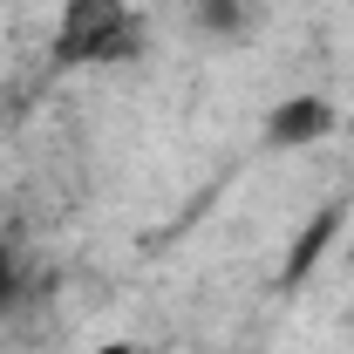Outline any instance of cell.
Here are the masks:
<instances>
[{
	"label": "cell",
	"mask_w": 354,
	"mask_h": 354,
	"mask_svg": "<svg viewBox=\"0 0 354 354\" xmlns=\"http://www.w3.org/2000/svg\"><path fill=\"white\" fill-rule=\"evenodd\" d=\"M48 55H55L62 68H109V62L136 55L130 0H62V21H55Z\"/></svg>",
	"instance_id": "obj_1"
},
{
	"label": "cell",
	"mask_w": 354,
	"mask_h": 354,
	"mask_svg": "<svg viewBox=\"0 0 354 354\" xmlns=\"http://www.w3.org/2000/svg\"><path fill=\"white\" fill-rule=\"evenodd\" d=\"M191 28L218 48H245L266 28V0H191Z\"/></svg>",
	"instance_id": "obj_3"
},
{
	"label": "cell",
	"mask_w": 354,
	"mask_h": 354,
	"mask_svg": "<svg viewBox=\"0 0 354 354\" xmlns=\"http://www.w3.org/2000/svg\"><path fill=\"white\" fill-rule=\"evenodd\" d=\"M95 354H143V348H136V341H102Z\"/></svg>",
	"instance_id": "obj_5"
},
{
	"label": "cell",
	"mask_w": 354,
	"mask_h": 354,
	"mask_svg": "<svg viewBox=\"0 0 354 354\" xmlns=\"http://www.w3.org/2000/svg\"><path fill=\"white\" fill-rule=\"evenodd\" d=\"M334 123H341V109L327 95L300 88V95H286V102L266 109V150H313V143L334 136Z\"/></svg>",
	"instance_id": "obj_2"
},
{
	"label": "cell",
	"mask_w": 354,
	"mask_h": 354,
	"mask_svg": "<svg viewBox=\"0 0 354 354\" xmlns=\"http://www.w3.org/2000/svg\"><path fill=\"white\" fill-rule=\"evenodd\" d=\"M14 300H21V252L0 239V313L14 307Z\"/></svg>",
	"instance_id": "obj_4"
}]
</instances>
